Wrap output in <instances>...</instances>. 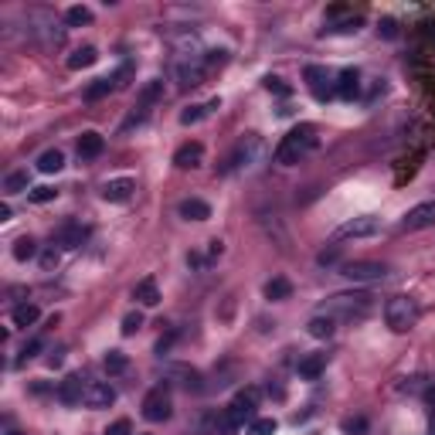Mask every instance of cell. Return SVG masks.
<instances>
[{"label":"cell","instance_id":"obj_1","mask_svg":"<svg viewBox=\"0 0 435 435\" xmlns=\"http://www.w3.org/2000/svg\"><path fill=\"white\" fill-rule=\"evenodd\" d=\"M320 136H317V126H310V122H299V126H293L282 140H279L276 147V163L282 167H293V163H299L303 157H310L313 150H317Z\"/></svg>","mask_w":435,"mask_h":435},{"label":"cell","instance_id":"obj_2","mask_svg":"<svg viewBox=\"0 0 435 435\" xmlns=\"http://www.w3.org/2000/svg\"><path fill=\"white\" fill-rule=\"evenodd\" d=\"M371 310H374V296L371 293H337V296H330L320 306L323 317H333V320H364Z\"/></svg>","mask_w":435,"mask_h":435},{"label":"cell","instance_id":"obj_3","mask_svg":"<svg viewBox=\"0 0 435 435\" xmlns=\"http://www.w3.org/2000/svg\"><path fill=\"white\" fill-rule=\"evenodd\" d=\"M422 317V310H418V303L411 299V296H391L388 303H385V320H388V326L395 330V333H405V330H411L415 323Z\"/></svg>","mask_w":435,"mask_h":435},{"label":"cell","instance_id":"obj_4","mask_svg":"<svg viewBox=\"0 0 435 435\" xmlns=\"http://www.w3.org/2000/svg\"><path fill=\"white\" fill-rule=\"evenodd\" d=\"M28 24H31V35H38L44 48H62L65 44V28H58L55 14L35 10V14H28Z\"/></svg>","mask_w":435,"mask_h":435},{"label":"cell","instance_id":"obj_5","mask_svg":"<svg viewBox=\"0 0 435 435\" xmlns=\"http://www.w3.org/2000/svg\"><path fill=\"white\" fill-rule=\"evenodd\" d=\"M262 154V140H259V133H248V136H241L235 147V154L225 160V174H238V170H248L255 160Z\"/></svg>","mask_w":435,"mask_h":435},{"label":"cell","instance_id":"obj_6","mask_svg":"<svg viewBox=\"0 0 435 435\" xmlns=\"http://www.w3.org/2000/svg\"><path fill=\"white\" fill-rule=\"evenodd\" d=\"M170 411H174V405H170L167 385H157L150 395L143 398V418H147V422H167Z\"/></svg>","mask_w":435,"mask_h":435},{"label":"cell","instance_id":"obj_7","mask_svg":"<svg viewBox=\"0 0 435 435\" xmlns=\"http://www.w3.org/2000/svg\"><path fill=\"white\" fill-rule=\"evenodd\" d=\"M388 272H391V269H388L385 262H367V259L344 266V276L351 279V282H378V279H388Z\"/></svg>","mask_w":435,"mask_h":435},{"label":"cell","instance_id":"obj_8","mask_svg":"<svg viewBox=\"0 0 435 435\" xmlns=\"http://www.w3.org/2000/svg\"><path fill=\"white\" fill-rule=\"evenodd\" d=\"M255 408H259V388H245L228 405V415L235 418L238 425H245V422H255Z\"/></svg>","mask_w":435,"mask_h":435},{"label":"cell","instance_id":"obj_9","mask_svg":"<svg viewBox=\"0 0 435 435\" xmlns=\"http://www.w3.org/2000/svg\"><path fill=\"white\" fill-rule=\"evenodd\" d=\"M381 232V221L378 218H371V214H364V218H351V221H344L337 232H333V238L337 241H344V238H371Z\"/></svg>","mask_w":435,"mask_h":435},{"label":"cell","instance_id":"obj_10","mask_svg":"<svg viewBox=\"0 0 435 435\" xmlns=\"http://www.w3.org/2000/svg\"><path fill=\"white\" fill-rule=\"evenodd\" d=\"M435 225V201H425V204H415L405 218H401V232H425Z\"/></svg>","mask_w":435,"mask_h":435},{"label":"cell","instance_id":"obj_11","mask_svg":"<svg viewBox=\"0 0 435 435\" xmlns=\"http://www.w3.org/2000/svg\"><path fill=\"white\" fill-rule=\"evenodd\" d=\"M303 79H306L310 92H313L317 99H330V95H337V85H333L330 72H326L323 65H306V68H303Z\"/></svg>","mask_w":435,"mask_h":435},{"label":"cell","instance_id":"obj_12","mask_svg":"<svg viewBox=\"0 0 435 435\" xmlns=\"http://www.w3.org/2000/svg\"><path fill=\"white\" fill-rule=\"evenodd\" d=\"M113 401H116L113 385H106V381H85V395H82L85 408H109Z\"/></svg>","mask_w":435,"mask_h":435},{"label":"cell","instance_id":"obj_13","mask_svg":"<svg viewBox=\"0 0 435 435\" xmlns=\"http://www.w3.org/2000/svg\"><path fill=\"white\" fill-rule=\"evenodd\" d=\"M207 72H211V68H207L204 55H191V62L184 58V62L177 65V79H181V85H184V89H191V85H201Z\"/></svg>","mask_w":435,"mask_h":435},{"label":"cell","instance_id":"obj_14","mask_svg":"<svg viewBox=\"0 0 435 435\" xmlns=\"http://www.w3.org/2000/svg\"><path fill=\"white\" fill-rule=\"evenodd\" d=\"M85 238H89V228H85L82 221H65V225L55 232V245H58V248H79Z\"/></svg>","mask_w":435,"mask_h":435},{"label":"cell","instance_id":"obj_15","mask_svg":"<svg viewBox=\"0 0 435 435\" xmlns=\"http://www.w3.org/2000/svg\"><path fill=\"white\" fill-rule=\"evenodd\" d=\"M133 191H136V181H133V177H116V181H109V184L102 187V198L109 201V204H126V201L133 198Z\"/></svg>","mask_w":435,"mask_h":435},{"label":"cell","instance_id":"obj_16","mask_svg":"<svg viewBox=\"0 0 435 435\" xmlns=\"http://www.w3.org/2000/svg\"><path fill=\"white\" fill-rule=\"evenodd\" d=\"M82 395H85V381L75 378V374H68V378L58 385V401H62V405H82Z\"/></svg>","mask_w":435,"mask_h":435},{"label":"cell","instance_id":"obj_17","mask_svg":"<svg viewBox=\"0 0 435 435\" xmlns=\"http://www.w3.org/2000/svg\"><path fill=\"white\" fill-rule=\"evenodd\" d=\"M201 160H204V147H201L198 140H194V143H184V147L174 154V163H177L181 170H194V167H201Z\"/></svg>","mask_w":435,"mask_h":435},{"label":"cell","instance_id":"obj_18","mask_svg":"<svg viewBox=\"0 0 435 435\" xmlns=\"http://www.w3.org/2000/svg\"><path fill=\"white\" fill-rule=\"evenodd\" d=\"M102 150H106V140H102L95 129H85L79 136V157L82 160H95Z\"/></svg>","mask_w":435,"mask_h":435},{"label":"cell","instance_id":"obj_19","mask_svg":"<svg viewBox=\"0 0 435 435\" xmlns=\"http://www.w3.org/2000/svg\"><path fill=\"white\" fill-rule=\"evenodd\" d=\"M181 218H187V221H207L211 218V204L207 201H201V198H187V201H181Z\"/></svg>","mask_w":435,"mask_h":435},{"label":"cell","instance_id":"obj_20","mask_svg":"<svg viewBox=\"0 0 435 435\" xmlns=\"http://www.w3.org/2000/svg\"><path fill=\"white\" fill-rule=\"evenodd\" d=\"M357 92H360L357 68H344V72L337 75V95H340V99H357Z\"/></svg>","mask_w":435,"mask_h":435},{"label":"cell","instance_id":"obj_21","mask_svg":"<svg viewBox=\"0 0 435 435\" xmlns=\"http://www.w3.org/2000/svg\"><path fill=\"white\" fill-rule=\"evenodd\" d=\"M133 299L140 303V306H157L160 303V289L154 279H140L136 282V289H133Z\"/></svg>","mask_w":435,"mask_h":435},{"label":"cell","instance_id":"obj_22","mask_svg":"<svg viewBox=\"0 0 435 435\" xmlns=\"http://www.w3.org/2000/svg\"><path fill=\"white\" fill-rule=\"evenodd\" d=\"M323 371H326V354H310L299 360V378L303 381H317Z\"/></svg>","mask_w":435,"mask_h":435},{"label":"cell","instance_id":"obj_23","mask_svg":"<svg viewBox=\"0 0 435 435\" xmlns=\"http://www.w3.org/2000/svg\"><path fill=\"white\" fill-rule=\"evenodd\" d=\"M306 330H310V337H317V340H330V337H333V330H337V320L317 313V317L306 323Z\"/></svg>","mask_w":435,"mask_h":435},{"label":"cell","instance_id":"obj_24","mask_svg":"<svg viewBox=\"0 0 435 435\" xmlns=\"http://www.w3.org/2000/svg\"><path fill=\"white\" fill-rule=\"evenodd\" d=\"M293 296V282L286 276H276L266 282V299H272V303H282V299H289Z\"/></svg>","mask_w":435,"mask_h":435},{"label":"cell","instance_id":"obj_25","mask_svg":"<svg viewBox=\"0 0 435 435\" xmlns=\"http://www.w3.org/2000/svg\"><path fill=\"white\" fill-rule=\"evenodd\" d=\"M95 58H99V51H95L92 44H82V48H75V51L68 55V68H72V72L89 68V65H95Z\"/></svg>","mask_w":435,"mask_h":435},{"label":"cell","instance_id":"obj_26","mask_svg":"<svg viewBox=\"0 0 435 435\" xmlns=\"http://www.w3.org/2000/svg\"><path fill=\"white\" fill-rule=\"evenodd\" d=\"M38 317H41V310L35 306V303H21V306H14V313H10L14 326H35Z\"/></svg>","mask_w":435,"mask_h":435},{"label":"cell","instance_id":"obj_27","mask_svg":"<svg viewBox=\"0 0 435 435\" xmlns=\"http://www.w3.org/2000/svg\"><path fill=\"white\" fill-rule=\"evenodd\" d=\"M65 167V154L62 150H44L38 157V170L41 174H58Z\"/></svg>","mask_w":435,"mask_h":435},{"label":"cell","instance_id":"obj_28","mask_svg":"<svg viewBox=\"0 0 435 435\" xmlns=\"http://www.w3.org/2000/svg\"><path fill=\"white\" fill-rule=\"evenodd\" d=\"M170 378H181L177 385H181V388H187V391H201V374L194 371V367H174V371H170Z\"/></svg>","mask_w":435,"mask_h":435},{"label":"cell","instance_id":"obj_29","mask_svg":"<svg viewBox=\"0 0 435 435\" xmlns=\"http://www.w3.org/2000/svg\"><path fill=\"white\" fill-rule=\"evenodd\" d=\"M35 255H38V241H35V238H17V241H14V259H17V262H28V259H35Z\"/></svg>","mask_w":435,"mask_h":435},{"label":"cell","instance_id":"obj_30","mask_svg":"<svg viewBox=\"0 0 435 435\" xmlns=\"http://www.w3.org/2000/svg\"><path fill=\"white\" fill-rule=\"evenodd\" d=\"M113 89H116V79H113V75H109V79H95L89 89H85V99H89V102H95V99L109 95Z\"/></svg>","mask_w":435,"mask_h":435},{"label":"cell","instance_id":"obj_31","mask_svg":"<svg viewBox=\"0 0 435 435\" xmlns=\"http://www.w3.org/2000/svg\"><path fill=\"white\" fill-rule=\"evenodd\" d=\"M3 191H7V194H21V191H28V170H14V174H7V177H3Z\"/></svg>","mask_w":435,"mask_h":435},{"label":"cell","instance_id":"obj_32","mask_svg":"<svg viewBox=\"0 0 435 435\" xmlns=\"http://www.w3.org/2000/svg\"><path fill=\"white\" fill-rule=\"evenodd\" d=\"M218 106H221L218 99H211L207 106H191V109H184V113H181V122H184V126H194V122H201V119H204V113H207V109H218Z\"/></svg>","mask_w":435,"mask_h":435},{"label":"cell","instance_id":"obj_33","mask_svg":"<svg viewBox=\"0 0 435 435\" xmlns=\"http://www.w3.org/2000/svg\"><path fill=\"white\" fill-rule=\"evenodd\" d=\"M65 21H68L72 28H82V24H89V21H92V10H89V7H82V3H75V7H68V10H65Z\"/></svg>","mask_w":435,"mask_h":435},{"label":"cell","instance_id":"obj_34","mask_svg":"<svg viewBox=\"0 0 435 435\" xmlns=\"http://www.w3.org/2000/svg\"><path fill=\"white\" fill-rule=\"evenodd\" d=\"M238 429H241V425H238L235 418L228 415V408H225V411H221V415L214 418V435H235Z\"/></svg>","mask_w":435,"mask_h":435},{"label":"cell","instance_id":"obj_35","mask_svg":"<svg viewBox=\"0 0 435 435\" xmlns=\"http://www.w3.org/2000/svg\"><path fill=\"white\" fill-rule=\"evenodd\" d=\"M160 92H163V82H150V85H147L143 92H140V109H143V113H147V109H150V106L157 102Z\"/></svg>","mask_w":435,"mask_h":435},{"label":"cell","instance_id":"obj_36","mask_svg":"<svg viewBox=\"0 0 435 435\" xmlns=\"http://www.w3.org/2000/svg\"><path fill=\"white\" fill-rule=\"evenodd\" d=\"M340 429H344L347 435H367V418H364V415L344 418V422H340Z\"/></svg>","mask_w":435,"mask_h":435},{"label":"cell","instance_id":"obj_37","mask_svg":"<svg viewBox=\"0 0 435 435\" xmlns=\"http://www.w3.org/2000/svg\"><path fill=\"white\" fill-rule=\"evenodd\" d=\"M126 364H129V360H126L122 351H109V354H106V371H109V374H122Z\"/></svg>","mask_w":435,"mask_h":435},{"label":"cell","instance_id":"obj_38","mask_svg":"<svg viewBox=\"0 0 435 435\" xmlns=\"http://www.w3.org/2000/svg\"><path fill=\"white\" fill-rule=\"evenodd\" d=\"M279 425H276V418H255L252 425H248V435H272Z\"/></svg>","mask_w":435,"mask_h":435},{"label":"cell","instance_id":"obj_39","mask_svg":"<svg viewBox=\"0 0 435 435\" xmlns=\"http://www.w3.org/2000/svg\"><path fill=\"white\" fill-rule=\"evenodd\" d=\"M143 326V313H126V320H122V333L129 337V333H136Z\"/></svg>","mask_w":435,"mask_h":435},{"label":"cell","instance_id":"obj_40","mask_svg":"<svg viewBox=\"0 0 435 435\" xmlns=\"http://www.w3.org/2000/svg\"><path fill=\"white\" fill-rule=\"evenodd\" d=\"M106 435H133V425H129L126 418H119V422H113V425L106 429Z\"/></svg>","mask_w":435,"mask_h":435},{"label":"cell","instance_id":"obj_41","mask_svg":"<svg viewBox=\"0 0 435 435\" xmlns=\"http://www.w3.org/2000/svg\"><path fill=\"white\" fill-rule=\"evenodd\" d=\"M266 89H269V92H279V95H289V85H286L282 79H276V75L266 79Z\"/></svg>","mask_w":435,"mask_h":435},{"label":"cell","instance_id":"obj_42","mask_svg":"<svg viewBox=\"0 0 435 435\" xmlns=\"http://www.w3.org/2000/svg\"><path fill=\"white\" fill-rule=\"evenodd\" d=\"M55 194H58L55 187H35V191H31V201H38V204H44V201H51Z\"/></svg>","mask_w":435,"mask_h":435},{"label":"cell","instance_id":"obj_43","mask_svg":"<svg viewBox=\"0 0 435 435\" xmlns=\"http://www.w3.org/2000/svg\"><path fill=\"white\" fill-rule=\"evenodd\" d=\"M378 31H381L385 38H398V24L391 21V17H388V21H381V28H378Z\"/></svg>","mask_w":435,"mask_h":435},{"label":"cell","instance_id":"obj_44","mask_svg":"<svg viewBox=\"0 0 435 435\" xmlns=\"http://www.w3.org/2000/svg\"><path fill=\"white\" fill-rule=\"evenodd\" d=\"M38 351H41V340H38V337H35V340H31V344H28V347H24L21 354H24V357H35V354H38Z\"/></svg>","mask_w":435,"mask_h":435},{"label":"cell","instance_id":"obj_45","mask_svg":"<svg viewBox=\"0 0 435 435\" xmlns=\"http://www.w3.org/2000/svg\"><path fill=\"white\" fill-rule=\"evenodd\" d=\"M320 262H323V266H326V262H337V248H330V252H323V255H320Z\"/></svg>","mask_w":435,"mask_h":435},{"label":"cell","instance_id":"obj_46","mask_svg":"<svg viewBox=\"0 0 435 435\" xmlns=\"http://www.w3.org/2000/svg\"><path fill=\"white\" fill-rule=\"evenodd\" d=\"M0 221H10V204H0Z\"/></svg>","mask_w":435,"mask_h":435},{"label":"cell","instance_id":"obj_47","mask_svg":"<svg viewBox=\"0 0 435 435\" xmlns=\"http://www.w3.org/2000/svg\"><path fill=\"white\" fill-rule=\"evenodd\" d=\"M425 398H429V405H432V411H435V388H429V391H425Z\"/></svg>","mask_w":435,"mask_h":435},{"label":"cell","instance_id":"obj_48","mask_svg":"<svg viewBox=\"0 0 435 435\" xmlns=\"http://www.w3.org/2000/svg\"><path fill=\"white\" fill-rule=\"evenodd\" d=\"M7 435H24V432H14V429H10V432H7Z\"/></svg>","mask_w":435,"mask_h":435},{"label":"cell","instance_id":"obj_49","mask_svg":"<svg viewBox=\"0 0 435 435\" xmlns=\"http://www.w3.org/2000/svg\"><path fill=\"white\" fill-rule=\"evenodd\" d=\"M429 435H435V422H432V429H429Z\"/></svg>","mask_w":435,"mask_h":435}]
</instances>
